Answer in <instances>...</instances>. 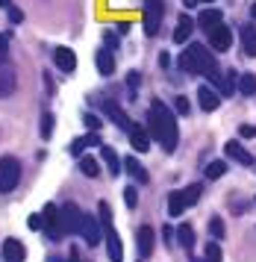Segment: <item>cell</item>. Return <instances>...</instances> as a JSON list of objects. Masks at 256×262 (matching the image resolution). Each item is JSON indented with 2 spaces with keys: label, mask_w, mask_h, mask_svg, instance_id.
<instances>
[{
  "label": "cell",
  "mask_w": 256,
  "mask_h": 262,
  "mask_svg": "<svg viewBox=\"0 0 256 262\" xmlns=\"http://www.w3.org/2000/svg\"><path fill=\"white\" fill-rule=\"evenodd\" d=\"M147 133L159 142L165 154H174L177 144H180V130H177L174 112L165 106L162 100H153L151 112H147Z\"/></svg>",
  "instance_id": "6da1fadb"
},
{
  "label": "cell",
  "mask_w": 256,
  "mask_h": 262,
  "mask_svg": "<svg viewBox=\"0 0 256 262\" xmlns=\"http://www.w3.org/2000/svg\"><path fill=\"white\" fill-rule=\"evenodd\" d=\"M177 65L183 68L186 74H200V77H209L212 83L221 85V71H218V62H215V56H212L209 50L203 48V45H198V41H191L183 53H180V59H177Z\"/></svg>",
  "instance_id": "7a4b0ae2"
},
{
  "label": "cell",
  "mask_w": 256,
  "mask_h": 262,
  "mask_svg": "<svg viewBox=\"0 0 256 262\" xmlns=\"http://www.w3.org/2000/svg\"><path fill=\"white\" fill-rule=\"evenodd\" d=\"M18 183H21V162H18V156H0V191L3 194H9V191L18 189Z\"/></svg>",
  "instance_id": "3957f363"
},
{
  "label": "cell",
  "mask_w": 256,
  "mask_h": 262,
  "mask_svg": "<svg viewBox=\"0 0 256 262\" xmlns=\"http://www.w3.org/2000/svg\"><path fill=\"white\" fill-rule=\"evenodd\" d=\"M59 215H62V227H65V236H77L82 230V218H86V212H82L80 206L74 201H65L62 206H59Z\"/></svg>",
  "instance_id": "277c9868"
},
{
  "label": "cell",
  "mask_w": 256,
  "mask_h": 262,
  "mask_svg": "<svg viewBox=\"0 0 256 262\" xmlns=\"http://www.w3.org/2000/svg\"><path fill=\"white\" fill-rule=\"evenodd\" d=\"M41 218H45L47 238H50V242H62V238H65V227H62V215H59L56 203H45V212H41Z\"/></svg>",
  "instance_id": "5b68a950"
},
{
  "label": "cell",
  "mask_w": 256,
  "mask_h": 262,
  "mask_svg": "<svg viewBox=\"0 0 256 262\" xmlns=\"http://www.w3.org/2000/svg\"><path fill=\"white\" fill-rule=\"evenodd\" d=\"M162 18H165L162 0H144V33H147V36H156V33H159Z\"/></svg>",
  "instance_id": "8992f818"
},
{
  "label": "cell",
  "mask_w": 256,
  "mask_h": 262,
  "mask_svg": "<svg viewBox=\"0 0 256 262\" xmlns=\"http://www.w3.org/2000/svg\"><path fill=\"white\" fill-rule=\"evenodd\" d=\"M80 236L86 238V245H89V248L100 245V238L106 236V233H103V224H100V218H94V215H86V218H82Z\"/></svg>",
  "instance_id": "52a82bcc"
},
{
  "label": "cell",
  "mask_w": 256,
  "mask_h": 262,
  "mask_svg": "<svg viewBox=\"0 0 256 262\" xmlns=\"http://www.w3.org/2000/svg\"><path fill=\"white\" fill-rule=\"evenodd\" d=\"M209 45H212V50H218V53H224V50H230L233 48V30L230 27H224V24H218V27H212L209 33Z\"/></svg>",
  "instance_id": "ba28073f"
},
{
  "label": "cell",
  "mask_w": 256,
  "mask_h": 262,
  "mask_svg": "<svg viewBox=\"0 0 256 262\" xmlns=\"http://www.w3.org/2000/svg\"><path fill=\"white\" fill-rule=\"evenodd\" d=\"M136 248H139V256L141 259H147L153 253V248H156V233H153V227H139L136 230Z\"/></svg>",
  "instance_id": "9c48e42d"
},
{
  "label": "cell",
  "mask_w": 256,
  "mask_h": 262,
  "mask_svg": "<svg viewBox=\"0 0 256 262\" xmlns=\"http://www.w3.org/2000/svg\"><path fill=\"white\" fill-rule=\"evenodd\" d=\"M100 106H103V112H106V115H109L112 121H115V124H118V127H121L124 133H130L133 127H136V124H133V121L127 118V112L118 106L115 100H100Z\"/></svg>",
  "instance_id": "30bf717a"
},
{
  "label": "cell",
  "mask_w": 256,
  "mask_h": 262,
  "mask_svg": "<svg viewBox=\"0 0 256 262\" xmlns=\"http://www.w3.org/2000/svg\"><path fill=\"white\" fill-rule=\"evenodd\" d=\"M89 147H100V136H97V133H86V136H80V139H74L71 147H68V154L80 159L82 150H89Z\"/></svg>",
  "instance_id": "8fae6325"
},
{
  "label": "cell",
  "mask_w": 256,
  "mask_h": 262,
  "mask_svg": "<svg viewBox=\"0 0 256 262\" xmlns=\"http://www.w3.org/2000/svg\"><path fill=\"white\" fill-rule=\"evenodd\" d=\"M0 253H3V262H24L27 259V250H24V245L18 238H6Z\"/></svg>",
  "instance_id": "7c38bea8"
},
{
  "label": "cell",
  "mask_w": 256,
  "mask_h": 262,
  "mask_svg": "<svg viewBox=\"0 0 256 262\" xmlns=\"http://www.w3.org/2000/svg\"><path fill=\"white\" fill-rule=\"evenodd\" d=\"M106 253H109V262H124V245H121V236L112 230H106Z\"/></svg>",
  "instance_id": "4fadbf2b"
},
{
  "label": "cell",
  "mask_w": 256,
  "mask_h": 262,
  "mask_svg": "<svg viewBox=\"0 0 256 262\" xmlns=\"http://www.w3.org/2000/svg\"><path fill=\"white\" fill-rule=\"evenodd\" d=\"M53 62H56L59 71H65V74H74V68H77V56H74V50H68V48L53 50Z\"/></svg>",
  "instance_id": "5bb4252c"
},
{
  "label": "cell",
  "mask_w": 256,
  "mask_h": 262,
  "mask_svg": "<svg viewBox=\"0 0 256 262\" xmlns=\"http://www.w3.org/2000/svg\"><path fill=\"white\" fill-rule=\"evenodd\" d=\"M94 65H97V71L103 74V77L115 74V53H112L109 48H100L97 53H94Z\"/></svg>",
  "instance_id": "9a60e30c"
},
{
  "label": "cell",
  "mask_w": 256,
  "mask_h": 262,
  "mask_svg": "<svg viewBox=\"0 0 256 262\" xmlns=\"http://www.w3.org/2000/svg\"><path fill=\"white\" fill-rule=\"evenodd\" d=\"M198 100H200V109H203V112H215V109L221 106L218 92H212L209 85H200L198 89Z\"/></svg>",
  "instance_id": "2e32d148"
},
{
  "label": "cell",
  "mask_w": 256,
  "mask_h": 262,
  "mask_svg": "<svg viewBox=\"0 0 256 262\" xmlns=\"http://www.w3.org/2000/svg\"><path fill=\"white\" fill-rule=\"evenodd\" d=\"M224 154L230 156V159H236L239 165H245V168L253 165V156L247 154V150H245V147H242L239 142H227V144H224Z\"/></svg>",
  "instance_id": "e0dca14e"
},
{
  "label": "cell",
  "mask_w": 256,
  "mask_h": 262,
  "mask_svg": "<svg viewBox=\"0 0 256 262\" xmlns=\"http://www.w3.org/2000/svg\"><path fill=\"white\" fill-rule=\"evenodd\" d=\"M124 171H127L130 177H136L141 183V186H147V183H151V177H147V168L141 165L139 159H136V156H127V159H124Z\"/></svg>",
  "instance_id": "ac0fdd59"
},
{
  "label": "cell",
  "mask_w": 256,
  "mask_h": 262,
  "mask_svg": "<svg viewBox=\"0 0 256 262\" xmlns=\"http://www.w3.org/2000/svg\"><path fill=\"white\" fill-rule=\"evenodd\" d=\"M191 30H195V21L188 18V15H180V21H177V27H174V41L177 45H186L188 38H191Z\"/></svg>",
  "instance_id": "d6986e66"
},
{
  "label": "cell",
  "mask_w": 256,
  "mask_h": 262,
  "mask_svg": "<svg viewBox=\"0 0 256 262\" xmlns=\"http://www.w3.org/2000/svg\"><path fill=\"white\" fill-rule=\"evenodd\" d=\"M127 136H130V144H133V150H139V154H147V147H151V133L141 130V127H133Z\"/></svg>",
  "instance_id": "ffe728a7"
},
{
  "label": "cell",
  "mask_w": 256,
  "mask_h": 262,
  "mask_svg": "<svg viewBox=\"0 0 256 262\" xmlns=\"http://www.w3.org/2000/svg\"><path fill=\"white\" fill-rule=\"evenodd\" d=\"M100 159L106 162V168H109V174H112V177H118V171L124 168V162H121L118 154H115V147H109V144H100Z\"/></svg>",
  "instance_id": "44dd1931"
},
{
  "label": "cell",
  "mask_w": 256,
  "mask_h": 262,
  "mask_svg": "<svg viewBox=\"0 0 256 262\" xmlns=\"http://www.w3.org/2000/svg\"><path fill=\"white\" fill-rule=\"evenodd\" d=\"M15 71L12 68H6V65H0V97H9L15 95Z\"/></svg>",
  "instance_id": "7402d4cb"
},
{
  "label": "cell",
  "mask_w": 256,
  "mask_h": 262,
  "mask_svg": "<svg viewBox=\"0 0 256 262\" xmlns=\"http://www.w3.org/2000/svg\"><path fill=\"white\" fill-rule=\"evenodd\" d=\"M177 245L186 250V253L195 250V230H191V224H180V230H177Z\"/></svg>",
  "instance_id": "603a6c76"
},
{
  "label": "cell",
  "mask_w": 256,
  "mask_h": 262,
  "mask_svg": "<svg viewBox=\"0 0 256 262\" xmlns=\"http://www.w3.org/2000/svg\"><path fill=\"white\" fill-rule=\"evenodd\" d=\"M239 38H242V48H245L247 56H256V27L253 24H245Z\"/></svg>",
  "instance_id": "cb8c5ba5"
},
{
  "label": "cell",
  "mask_w": 256,
  "mask_h": 262,
  "mask_svg": "<svg viewBox=\"0 0 256 262\" xmlns=\"http://www.w3.org/2000/svg\"><path fill=\"white\" fill-rule=\"evenodd\" d=\"M218 24H221V12H218V9H206V12H200L198 27L203 30V33H209L212 27H218Z\"/></svg>",
  "instance_id": "d4e9b609"
},
{
  "label": "cell",
  "mask_w": 256,
  "mask_h": 262,
  "mask_svg": "<svg viewBox=\"0 0 256 262\" xmlns=\"http://www.w3.org/2000/svg\"><path fill=\"white\" fill-rule=\"evenodd\" d=\"M80 174L82 177H100V162L94 156H80Z\"/></svg>",
  "instance_id": "484cf974"
},
{
  "label": "cell",
  "mask_w": 256,
  "mask_h": 262,
  "mask_svg": "<svg viewBox=\"0 0 256 262\" xmlns=\"http://www.w3.org/2000/svg\"><path fill=\"white\" fill-rule=\"evenodd\" d=\"M183 209H186L183 191H171V194H168V215H171V218H180V215H183Z\"/></svg>",
  "instance_id": "4316f807"
},
{
  "label": "cell",
  "mask_w": 256,
  "mask_h": 262,
  "mask_svg": "<svg viewBox=\"0 0 256 262\" xmlns=\"http://www.w3.org/2000/svg\"><path fill=\"white\" fill-rule=\"evenodd\" d=\"M239 92L245 97L256 95V74H239Z\"/></svg>",
  "instance_id": "83f0119b"
},
{
  "label": "cell",
  "mask_w": 256,
  "mask_h": 262,
  "mask_svg": "<svg viewBox=\"0 0 256 262\" xmlns=\"http://www.w3.org/2000/svg\"><path fill=\"white\" fill-rule=\"evenodd\" d=\"M200 194H203V186H200V183L186 186V189H183V201H186V206H195V203L200 201Z\"/></svg>",
  "instance_id": "f1b7e54d"
},
{
  "label": "cell",
  "mask_w": 256,
  "mask_h": 262,
  "mask_svg": "<svg viewBox=\"0 0 256 262\" xmlns=\"http://www.w3.org/2000/svg\"><path fill=\"white\" fill-rule=\"evenodd\" d=\"M53 127H56V118H53V112H45V115H41V139H50V136H53Z\"/></svg>",
  "instance_id": "f546056e"
},
{
  "label": "cell",
  "mask_w": 256,
  "mask_h": 262,
  "mask_svg": "<svg viewBox=\"0 0 256 262\" xmlns=\"http://www.w3.org/2000/svg\"><path fill=\"white\" fill-rule=\"evenodd\" d=\"M224 174H227V162H224V159H215V162L206 165V177L209 180H218V177H224Z\"/></svg>",
  "instance_id": "4dcf8cb0"
},
{
  "label": "cell",
  "mask_w": 256,
  "mask_h": 262,
  "mask_svg": "<svg viewBox=\"0 0 256 262\" xmlns=\"http://www.w3.org/2000/svg\"><path fill=\"white\" fill-rule=\"evenodd\" d=\"M203 259L206 262H221V245H218V242H209L206 250H203Z\"/></svg>",
  "instance_id": "1f68e13d"
},
{
  "label": "cell",
  "mask_w": 256,
  "mask_h": 262,
  "mask_svg": "<svg viewBox=\"0 0 256 262\" xmlns=\"http://www.w3.org/2000/svg\"><path fill=\"white\" fill-rule=\"evenodd\" d=\"M209 230H212V236H215V238H224V221H221V215H212V218H209Z\"/></svg>",
  "instance_id": "d6a6232c"
},
{
  "label": "cell",
  "mask_w": 256,
  "mask_h": 262,
  "mask_svg": "<svg viewBox=\"0 0 256 262\" xmlns=\"http://www.w3.org/2000/svg\"><path fill=\"white\" fill-rule=\"evenodd\" d=\"M82 124H86L89 130H100V127H103V121L97 118V115H92V112H82Z\"/></svg>",
  "instance_id": "836d02e7"
},
{
  "label": "cell",
  "mask_w": 256,
  "mask_h": 262,
  "mask_svg": "<svg viewBox=\"0 0 256 262\" xmlns=\"http://www.w3.org/2000/svg\"><path fill=\"white\" fill-rule=\"evenodd\" d=\"M124 203H127V209H136L139 194H136V189H133V186H127V189H124Z\"/></svg>",
  "instance_id": "e575fe53"
},
{
  "label": "cell",
  "mask_w": 256,
  "mask_h": 262,
  "mask_svg": "<svg viewBox=\"0 0 256 262\" xmlns=\"http://www.w3.org/2000/svg\"><path fill=\"white\" fill-rule=\"evenodd\" d=\"M9 62V38L0 33V65H6Z\"/></svg>",
  "instance_id": "d590c367"
},
{
  "label": "cell",
  "mask_w": 256,
  "mask_h": 262,
  "mask_svg": "<svg viewBox=\"0 0 256 262\" xmlns=\"http://www.w3.org/2000/svg\"><path fill=\"white\" fill-rule=\"evenodd\" d=\"M127 89H130V100H133V97H136V89H139V74L136 71L127 74Z\"/></svg>",
  "instance_id": "8d00e7d4"
},
{
  "label": "cell",
  "mask_w": 256,
  "mask_h": 262,
  "mask_svg": "<svg viewBox=\"0 0 256 262\" xmlns=\"http://www.w3.org/2000/svg\"><path fill=\"white\" fill-rule=\"evenodd\" d=\"M27 224H30V230L38 233V230H45V218H41V215H30V221H27Z\"/></svg>",
  "instance_id": "74e56055"
},
{
  "label": "cell",
  "mask_w": 256,
  "mask_h": 262,
  "mask_svg": "<svg viewBox=\"0 0 256 262\" xmlns=\"http://www.w3.org/2000/svg\"><path fill=\"white\" fill-rule=\"evenodd\" d=\"M174 103H177V112H180V115H188V112H191V106H188V97H177Z\"/></svg>",
  "instance_id": "f35d334b"
},
{
  "label": "cell",
  "mask_w": 256,
  "mask_h": 262,
  "mask_svg": "<svg viewBox=\"0 0 256 262\" xmlns=\"http://www.w3.org/2000/svg\"><path fill=\"white\" fill-rule=\"evenodd\" d=\"M6 9H9V21H12V24H21V21H24V12L18 9V6H6Z\"/></svg>",
  "instance_id": "ab89813d"
},
{
  "label": "cell",
  "mask_w": 256,
  "mask_h": 262,
  "mask_svg": "<svg viewBox=\"0 0 256 262\" xmlns=\"http://www.w3.org/2000/svg\"><path fill=\"white\" fill-rule=\"evenodd\" d=\"M68 262H89V259L82 256L80 248H71V250H68Z\"/></svg>",
  "instance_id": "60d3db41"
},
{
  "label": "cell",
  "mask_w": 256,
  "mask_h": 262,
  "mask_svg": "<svg viewBox=\"0 0 256 262\" xmlns=\"http://www.w3.org/2000/svg\"><path fill=\"white\" fill-rule=\"evenodd\" d=\"M239 136H242V139H253V136H256V127H250V124H242V127H239Z\"/></svg>",
  "instance_id": "b9f144b4"
},
{
  "label": "cell",
  "mask_w": 256,
  "mask_h": 262,
  "mask_svg": "<svg viewBox=\"0 0 256 262\" xmlns=\"http://www.w3.org/2000/svg\"><path fill=\"white\" fill-rule=\"evenodd\" d=\"M106 48L112 50V48H118V38H115V33H106Z\"/></svg>",
  "instance_id": "7bdbcfd3"
},
{
  "label": "cell",
  "mask_w": 256,
  "mask_h": 262,
  "mask_svg": "<svg viewBox=\"0 0 256 262\" xmlns=\"http://www.w3.org/2000/svg\"><path fill=\"white\" fill-rule=\"evenodd\" d=\"M198 3H212V0H183V6L191 9V6H198Z\"/></svg>",
  "instance_id": "ee69618b"
},
{
  "label": "cell",
  "mask_w": 256,
  "mask_h": 262,
  "mask_svg": "<svg viewBox=\"0 0 256 262\" xmlns=\"http://www.w3.org/2000/svg\"><path fill=\"white\" fill-rule=\"evenodd\" d=\"M45 85H47V95H53L56 89H53V80H50V74H45Z\"/></svg>",
  "instance_id": "f6af8a7d"
},
{
  "label": "cell",
  "mask_w": 256,
  "mask_h": 262,
  "mask_svg": "<svg viewBox=\"0 0 256 262\" xmlns=\"http://www.w3.org/2000/svg\"><path fill=\"white\" fill-rule=\"evenodd\" d=\"M159 65H162V68H168V65H171V56H168V53H159Z\"/></svg>",
  "instance_id": "bcb514c9"
},
{
  "label": "cell",
  "mask_w": 256,
  "mask_h": 262,
  "mask_svg": "<svg viewBox=\"0 0 256 262\" xmlns=\"http://www.w3.org/2000/svg\"><path fill=\"white\" fill-rule=\"evenodd\" d=\"M165 242H168V245H174V233H171V227H165Z\"/></svg>",
  "instance_id": "7dc6e473"
},
{
  "label": "cell",
  "mask_w": 256,
  "mask_h": 262,
  "mask_svg": "<svg viewBox=\"0 0 256 262\" xmlns=\"http://www.w3.org/2000/svg\"><path fill=\"white\" fill-rule=\"evenodd\" d=\"M250 15H253V21H256V3H253V6H250Z\"/></svg>",
  "instance_id": "c3c4849f"
},
{
  "label": "cell",
  "mask_w": 256,
  "mask_h": 262,
  "mask_svg": "<svg viewBox=\"0 0 256 262\" xmlns=\"http://www.w3.org/2000/svg\"><path fill=\"white\" fill-rule=\"evenodd\" d=\"M0 6H9V0H0Z\"/></svg>",
  "instance_id": "681fc988"
},
{
  "label": "cell",
  "mask_w": 256,
  "mask_h": 262,
  "mask_svg": "<svg viewBox=\"0 0 256 262\" xmlns=\"http://www.w3.org/2000/svg\"><path fill=\"white\" fill-rule=\"evenodd\" d=\"M195 262H200V259H195ZM203 262H206V259H203Z\"/></svg>",
  "instance_id": "f907efd6"
}]
</instances>
